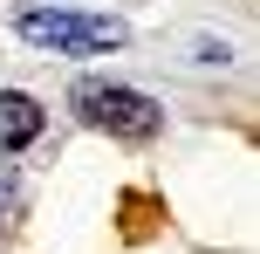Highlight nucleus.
I'll return each mask as SVG.
<instances>
[{
    "label": "nucleus",
    "mask_w": 260,
    "mask_h": 254,
    "mask_svg": "<svg viewBox=\"0 0 260 254\" xmlns=\"http://www.w3.org/2000/svg\"><path fill=\"white\" fill-rule=\"evenodd\" d=\"M69 110H76L89 131L130 137V145H144V137H157V131H165V110H157L144 90H123V82H96V76L69 90Z\"/></svg>",
    "instance_id": "f257e3e1"
},
{
    "label": "nucleus",
    "mask_w": 260,
    "mask_h": 254,
    "mask_svg": "<svg viewBox=\"0 0 260 254\" xmlns=\"http://www.w3.org/2000/svg\"><path fill=\"white\" fill-rule=\"evenodd\" d=\"M21 41L35 48H62V55H103V48H123L130 27L117 14H76V7H21Z\"/></svg>",
    "instance_id": "f03ea898"
},
{
    "label": "nucleus",
    "mask_w": 260,
    "mask_h": 254,
    "mask_svg": "<svg viewBox=\"0 0 260 254\" xmlns=\"http://www.w3.org/2000/svg\"><path fill=\"white\" fill-rule=\"evenodd\" d=\"M41 124H48V110H41L27 90H0V151L35 145V137H41Z\"/></svg>",
    "instance_id": "7ed1b4c3"
},
{
    "label": "nucleus",
    "mask_w": 260,
    "mask_h": 254,
    "mask_svg": "<svg viewBox=\"0 0 260 254\" xmlns=\"http://www.w3.org/2000/svg\"><path fill=\"white\" fill-rule=\"evenodd\" d=\"M157 220H165V206L151 192H123V241H151Z\"/></svg>",
    "instance_id": "20e7f679"
}]
</instances>
